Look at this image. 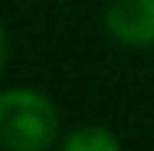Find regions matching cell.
<instances>
[{
  "label": "cell",
  "mask_w": 154,
  "mask_h": 151,
  "mask_svg": "<svg viewBox=\"0 0 154 151\" xmlns=\"http://www.w3.org/2000/svg\"><path fill=\"white\" fill-rule=\"evenodd\" d=\"M3 62H7V30L0 27V69H3Z\"/></svg>",
  "instance_id": "4"
},
{
  "label": "cell",
  "mask_w": 154,
  "mask_h": 151,
  "mask_svg": "<svg viewBox=\"0 0 154 151\" xmlns=\"http://www.w3.org/2000/svg\"><path fill=\"white\" fill-rule=\"evenodd\" d=\"M62 151H122L118 138L102 125H82L62 138Z\"/></svg>",
  "instance_id": "3"
},
{
  "label": "cell",
  "mask_w": 154,
  "mask_h": 151,
  "mask_svg": "<svg viewBox=\"0 0 154 151\" xmlns=\"http://www.w3.org/2000/svg\"><path fill=\"white\" fill-rule=\"evenodd\" d=\"M105 30L125 46H154V0H112Z\"/></svg>",
  "instance_id": "2"
},
{
  "label": "cell",
  "mask_w": 154,
  "mask_h": 151,
  "mask_svg": "<svg viewBox=\"0 0 154 151\" xmlns=\"http://www.w3.org/2000/svg\"><path fill=\"white\" fill-rule=\"evenodd\" d=\"M56 131H59V115L43 92H0V148L3 151H46L56 141Z\"/></svg>",
  "instance_id": "1"
}]
</instances>
